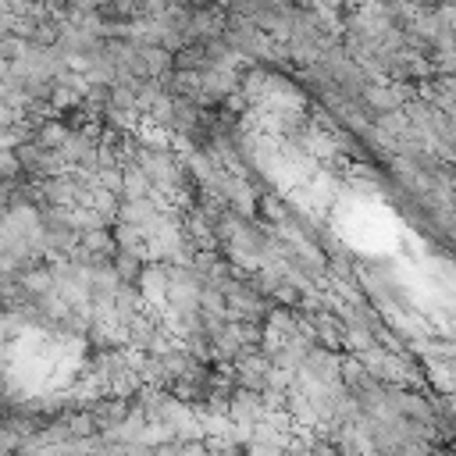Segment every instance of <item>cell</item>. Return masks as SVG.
I'll return each instance as SVG.
<instances>
[]
</instances>
